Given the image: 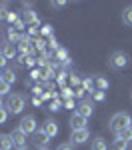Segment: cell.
Listing matches in <instances>:
<instances>
[{
	"instance_id": "cell-1",
	"label": "cell",
	"mask_w": 132,
	"mask_h": 150,
	"mask_svg": "<svg viewBox=\"0 0 132 150\" xmlns=\"http://www.w3.org/2000/svg\"><path fill=\"white\" fill-rule=\"evenodd\" d=\"M132 124V118L126 112H118V114H114L112 118H110V130L118 136L122 130H126V128H130Z\"/></svg>"
},
{
	"instance_id": "cell-2",
	"label": "cell",
	"mask_w": 132,
	"mask_h": 150,
	"mask_svg": "<svg viewBox=\"0 0 132 150\" xmlns=\"http://www.w3.org/2000/svg\"><path fill=\"white\" fill-rule=\"evenodd\" d=\"M128 54L126 52H122V50H116V52H112L110 54V58H108V66L112 70H122L128 66Z\"/></svg>"
},
{
	"instance_id": "cell-3",
	"label": "cell",
	"mask_w": 132,
	"mask_h": 150,
	"mask_svg": "<svg viewBox=\"0 0 132 150\" xmlns=\"http://www.w3.org/2000/svg\"><path fill=\"white\" fill-rule=\"evenodd\" d=\"M24 96L22 94H10L8 96V100H6V110H8V114H20L24 108Z\"/></svg>"
},
{
	"instance_id": "cell-4",
	"label": "cell",
	"mask_w": 132,
	"mask_h": 150,
	"mask_svg": "<svg viewBox=\"0 0 132 150\" xmlns=\"http://www.w3.org/2000/svg\"><path fill=\"white\" fill-rule=\"evenodd\" d=\"M20 130H22L24 134H34L36 130H38V122H36V118L32 114H28V116H24L22 120H20Z\"/></svg>"
},
{
	"instance_id": "cell-5",
	"label": "cell",
	"mask_w": 132,
	"mask_h": 150,
	"mask_svg": "<svg viewBox=\"0 0 132 150\" xmlns=\"http://www.w3.org/2000/svg\"><path fill=\"white\" fill-rule=\"evenodd\" d=\"M48 140H50V138H48L46 134L42 132V128H38L34 134H32V140H30V142H32L36 148L40 150V148H46V146H48Z\"/></svg>"
},
{
	"instance_id": "cell-6",
	"label": "cell",
	"mask_w": 132,
	"mask_h": 150,
	"mask_svg": "<svg viewBox=\"0 0 132 150\" xmlns=\"http://www.w3.org/2000/svg\"><path fill=\"white\" fill-rule=\"evenodd\" d=\"M42 132L46 134L48 138H54V136L58 134V124H56L52 118H48V120H44V122H42Z\"/></svg>"
},
{
	"instance_id": "cell-7",
	"label": "cell",
	"mask_w": 132,
	"mask_h": 150,
	"mask_svg": "<svg viewBox=\"0 0 132 150\" xmlns=\"http://www.w3.org/2000/svg\"><path fill=\"white\" fill-rule=\"evenodd\" d=\"M92 110H94V106L90 100H80V104L76 106V114L84 116V118H90L92 116Z\"/></svg>"
},
{
	"instance_id": "cell-8",
	"label": "cell",
	"mask_w": 132,
	"mask_h": 150,
	"mask_svg": "<svg viewBox=\"0 0 132 150\" xmlns=\"http://www.w3.org/2000/svg\"><path fill=\"white\" fill-rule=\"evenodd\" d=\"M22 20L26 26H34V24H40V18H38V14H36L32 8H26L22 12Z\"/></svg>"
},
{
	"instance_id": "cell-9",
	"label": "cell",
	"mask_w": 132,
	"mask_h": 150,
	"mask_svg": "<svg viewBox=\"0 0 132 150\" xmlns=\"http://www.w3.org/2000/svg\"><path fill=\"white\" fill-rule=\"evenodd\" d=\"M18 50H20L22 56H30V52H32V40H30V36H28V34L20 38V42H18Z\"/></svg>"
},
{
	"instance_id": "cell-10",
	"label": "cell",
	"mask_w": 132,
	"mask_h": 150,
	"mask_svg": "<svg viewBox=\"0 0 132 150\" xmlns=\"http://www.w3.org/2000/svg\"><path fill=\"white\" fill-rule=\"evenodd\" d=\"M88 128H84V130H72V136H70V140H72V144H84L86 140H88Z\"/></svg>"
},
{
	"instance_id": "cell-11",
	"label": "cell",
	"mask_w": 132,
	"mask_h": 150,
	"mask_svg": "<svg viewBox=\"0 0 132 150\" xmlns=\"http://www.w3.org/2000/svg\"><path fill=\"white\" fill-rule=\"evenodd\" d=\"M10 136H12V140H14V146H16V148H22V146H26V136H28V134H24L20 128H16Z\"/></svg>"
},
{
	"instance_id": "cell-12",
	"label": "cell",
	"mask_w": 132,
	"mask_h": 150,
	"mask_svg": "<svg viewBox=\"0 0 132 150\" xmlns=\"http://www.w3.org/2000/svg\"><path fill=\"white\" fill-rule=\"evenodd\" d=\"M70 126H72V130H84V128H86V118L74 112V114L70 116Z\"/></svg>"
},
{
	"instance_id": "cell-13",
	"label": "cell",
	"mask_w": 132,
	"mask_h": 150,
	"mask_svg": "<svg viewBox=\"0 0 132 150\" xmlns=\"http://www.w3.org/2000/svg\"><path fill=\"white\" fill-rule=\"evenodd\" d=\"M14 146V140L10 134H0V150H10Z\"/></svg>"
},
{
	"instance_id": "cell-14",
	"label": "cell",
	"mask_w": 132,
	"mask_h": 150,
	"mask_svg": "<svg viewBox=\"0 0 132 150\" xmlns=\"http://www.w3.org/2000/svg\"><path fill=\"white\" fill-rule=\"evenodd\" d=\"M2 54L6 56V60H12V58H14V54H16V48H14V44L6 42V44L2 46Z\"/></svg>"
},
{
	"instance_id": "cell-15",
	"label": "cell",
	"mask_w": 132,
	"mask_h": 150,
	"mask_svg": "<svg viewBox=\"0 0 132 150\" xmlns=\"http://www.w3.org/2000/svg\"><path fill=\"white\" fill-rule=\"evenodd\" d=\"M108 86L110 84H108L106 78H102V76H96L94 78V90H102L104 92V90H108Z\"/></svg>"
},
{
	"instance_id": "cell-16",
	"label": "cell",
	"mask_w": 132,
	"mask_h": 150,
	"mask_svg": "<svg viewBox=\"0 0 132 150\" xmlns=\"http://www.w3.org/2000/svg\"><path fill=\"white\" fill-rule=\"evenodd\" d=\"M20 38H22V34H20V32H18L14 26H10V28H8V42H10V44H14V42H20Z\"/></svg>"
},
{
	"instance_id": "cell-17",
	"label": "cell",
	"mask_w": 132,
	"mask_h": 150,
	"mask_svg": "<svg viewBox=\"0 0 132 150\" xmlns=\"http://www.w3.org/2000/svg\"><path fill=\"white\" fill-rule=\"evenodd\" d=\"M122 22L126 26H132V6H126L122 10Z\"/></svg>"
},
{
	"instance_id": "cell-18",
	"label": "cell",
	"mask_w": 132,
	"mask_h": 150,
	"mask_svg": "<svg viewBox=\"0 0 132 150\" xmlns=\"http://www.w3.org/2000/svg\"><path fill=\"white\" fill-rule=\"evenodd\" d=\"M92 150H108L106 140H104V138H96V140H92Z\"/></svg>"
},
{
	"instance_id": "cell-19",
	"label": "cell",
	"mask_w": 132,
	"mask_h": 150,
	"mask_svg": "<svg viewBox=\"0 0 132 150\" xmlns=\"http://www.w3.org/2000/svg\"><path fill=\"white\" fill-rule=\"evenodd\" d=\"M2 80H6L8 84H14V82H16V74H14V70L8 68L4 74H2Z\"/></svg>"
},
{
	"instance_id": "cell-20",
	"label": "cell",
	"mask_w": 132,
	"mask_h": 150,
	"mask_svg": "<svg viewBox=\"0 0 132 150\" xmlns=\"http://www.w3.org/2000/svg\"><path fill=\"white\" fill-rule=\"evenodd\" d=\"M128 148V142H124L122 138H116L112 142V150H126Z\"/></svg>"
},
{
	"instance_id": "cell-21",
	"label": "cell",
	"mask_w": 132,
	"mask_h": 150,
	"mask_svg": "<svg viewBox=\"0 0 132 150\" xmlns=\"http://www.w3.org/2000/svg\"><path fill=\"white\" fill-rule=\"evenodd\" d=\"M34 46H36V50H40L42 54L46 52V46H48V42L44 40V38H36L34 40Z\"/></svg>"
},
{
	"instance_id": "cell-22",
	"label": "cell",
	"mask_w": 132,
	"mask_h": 150,
	"mask_svg": "<svg viewBox=\"0 0 132 150\" xmlns=\"http://www.w3.org/2000/svg\"><path fill=\"white\" fill-rule=\"evenodd\" d=\"M116 138H122L124 142H130V140H132V126H130V128H126V130H122V132H120Z\"/></svg>"
},
{
	"instance_id": "cell-23",
	"label": "cell",
	"mask_w": 132,
	"mask_h": 150,
	"mask_svg": "<svg viewBox=\"0 0 132 150\" xmlns=\"http://www.w3.org/2000/svg\"><path fill=\"white\" fill-rule=\"evenodd\" d=\"M20 66L32 68V66H34V58H32V56H20Z\"/></svg>"
},
{
	"instance_id": "cell-24",
	"label": "cell",
	"mask_w": 132,
	"mask_h": 150,
	"mask_svg": "<svg viewBox=\"0 0 132 150\" xmlns=\"http://www.w3.org/2000/svg\"><path fill=\"white\" fill-rule=\"evenodd\" d=\"M82 88L88 92V90H92L94 92V78H84L82 80Z\"/></svg>"
},
{
	"instance_id": "cell-25",
	"label": "cell",
	"mask_w": 132,
	"mask_h": 150,
	"mask_svg": "<svg viewBox=\"0 0 132 150\" xmlns=\"http://www.w3.org/2000/svg\"><path fill=\"white\" fill-rule=\"evenodd\" d=\"M8 14H10V10H8V4H0V20H6L8 18Z\"/></svg>"
},
{
	"instance_id": "cell-26",
	"label": "cell",
	"mask_w": 132,
	"mask_h": 150,
	"mask_svg": "<svg viewBox=\"0 0 132 150\" xmlns=\"http://www.w3.org/2000/svg\"><path fill=\"white\" fill-rule=\"evenodd\" d=\"M8 92H10V84L0 78V96H4V94H8Z\"/></svg>"
},
{
	"instance_id": "cell-27",
	"label": "cell",
	"mask_w": 132,
	"mask_h": 150,
	"mask_svg": "<svg viewBox=\"0 0 132 150\" xmlns=\"http://www.w3.org/2000/svg\"><path fill=\"white\" fill-rule=\"evenodd\" d=\"M40 36H48V38H50V36H52V26H50V24H44V26L40 28Z\"/></svg>"
},
{
	"instance_id": "cell-28",
	"label": "cell",
	"mask_w": 132,
	"mask_h": 150,
	"mask_svg": "<svg viewBox=\"0 0 132 150\" xmlns=\"http://www.w3.org/2000/svg\"><path fill=\"white\" fill-rule=\"evenodd\" d=\"M60 108H62V102H60L58 98H56V100H52V104H50V112H58Z\"/></svg>"
},
{
	"instance_id": "cell-29",
	"label": "cell",
	"mask_w": 132,
	"mask_h": 150,
	"mask_svg": "<svg viewBox=\"0 0 132 150\" xmlns=\"http://www.w3.org/2000/svg\"><path fill=\"white\" fill-rule=\"evenodd\" d=\"M48 46L52 48V50H54V52H56V50H58V40H56V38H54V36H50V38H48Z\"/></svg>"
},
{
	"instance_id": "cell-30",
	"label": "cell",
	"mask_w": 132,
	"mask_h": 150,
	"mask_svg": "<svg viewBox=\"0 0 132 150\" xmlns=\"http://www.w3.org/2000/svg\"><path fill=\"white\" fill-rule=\"evenodd\" d=\"M62 96H64L66 100H70V98H74V90H72V88H62Z\"/></svg>"
},
{
	"instance_id": "cell-31",
	"label": "cell",
	"mask_w": 132,
	"mask_h": 150,
	"mask_svg": "<svg viewBox=\"0 0 132 150\" xmlns=\"http://www.w3.org/2000/svg\"><path fill=\"white\" fill-rule=\"evenodd\" d=\"M92 98H94L96 102H102V100H104V92H102V90H94V92H92Z\"/></svg>"
},
{
	"instance_id": "cell-32",
	"label": "cell",
	"mask_w": 132,
	"mask_h": 150,
	"mask_svg": "<svg viewBox=\"0 0 132 150\" xmlns=\"http://www.w3.org/2000/svg\"><path fill=\"white\" fill-rule=\"evenodd\" d=\"M30 80H32V82H34V80L42 82V74H40V70H32V72H30Z\"/></svg>"
},
{
	"instance_id": "cell-33",
	"label": "cell",
	"mask_w": 132,
	"mask_h": 150,
	"mask_svg": "<svg viewBox=\"0 0 132 150\" xmlns=\"http://www.w3.org/2000/svg\"><path fill=\"white\" fill-rule=\"evenodd\" d=\"M8 120V110L6 108H0V124H4Z\"/></svg>"
},
{
	"instance_id": "cell-34",
	"label": "cell",
	"mask_w": 132,
	"mask_h": 150,
	"mask_svg": "<svg viewBox=\"0 0 132 150\" xmlns=\"http://www.w3.org/2000/svg\"><path fill=\"white\" fill-rule=\"evenodd\" d=\"M84 94H86V90H84L82 86H78V88L74 90V96H76V98H84Z\"/></svg>"
},
{
	"instance_id": "cell-35",
	"label": "cell",
	"mask_w": 132,
	"mask_h": 150,
	"mask_svg": "<svg viewBox=\"0 0 132 150\" xmlns=\"http://www.w3.org/2000/svg\"><path fill=\"white\" fill-rule=\"evenodd\" d=\"M24 26H26V24H24V20H22V18H20V20H18V22L14 24V28H16V30H18V32H22V30H24Z\"/></svg>"
},
{
	"instance_id": "cell-36",
	"label": "cell",
	"mask_w": 132,
	"mask_h": 150,
	"mask_svg": "<svg viewBox=\"0 0 132 150\" xmlns=\"http://www.w3.org/2000/svg\"><path fill=\"white\" fill-rule=\"evenodd\" d=\"M70 84H74V86H78V84H80V78H78V76L74 74V72L70 74Z\"/></svg>"
},
{
	"instance_id": "cell-37",
	"label": "cell",
	"mask_w": 132,
	"mask_h": 150,
	"mask_svg": "<svg viewBox=\"0 0 132 150\" xmlns=\"http://www.w3.org/2000/svg\"><path fill=\"white\" fill-rule=\"evenodd\" d=\"M64 106H66V108H76V104H74V98H70V100H64Z\"/></svg>"
},
{
	"instance_id": "cell-38",
	"label": "cell",
	"mask_w": 132,
	"mask_h": 150,
	"mask_svg": "<svg viewBox=\"0 0 132 150\" xmlns=\"http://www.w3.org/2000/svg\"><path fill=\"white\" fill-rule=\"evenodd\" d=\"M6 62H8V60H6V56H4V54H2V50H0V68H4V66H6Z\"/></svg>"
},
{
	"instance_id": "cell-39",
	"label": "cell",
	"mask_w": 132,
	"mask_h": 150,
	"mask_svg": "<svg viewBox=\"0 0 132 150\" xmlns=\"http://www.w3.org/2000/svg\"><path fill=\"white\" fill-rule=\"evenodd\" d=\"M62 6H66V2H62V0L60 2H52V8H62Z\"/></svg>"
},
{
	"instance_id": "cell-40",
	"label": "cell",
	"mask_w": 132,
	"mask_h": 150,
	"mask_svg": "<svg viewBox=\"0 0 132 150\" xmlns=\"http://www.w3.org/2000/svg\"><path fill=\"white\" fill-rule=\"evenodd\" d=\"M56 150H72V144H60Z\"/></svg>"
},
{
	"instance_id": "cell-41",
	"label": "cell",
	"mask_w": 132,
	"mask_h": 150,
	"mask_svg": "<svg viewBox=\"0 0 132 150\" xmlns=\"http://www.w3.org/2000/svg\"><path fill=\"white\" fill-rule=\"evenodd\" d=\"M32 104H34V106H40V104H42V98L34 96V98H32Z\"/></svg>"
},
{
	"instance_id": "cell-42",
	"label": "cell",
	"mask_w": 132,
	"mask_h": 150,
	"mask_svg": "<svg viewBox=\"0 0 132 150\" xmlns=\"http://www.w3.org/2000/svg\"><path fill=\"white\" fill-rule=\"evenodd\" d=\"M4 106H6V104L2 102V96H0V108H4Z\"/></svg>"
},
{
	"instance_id": "cell-43",
	"label": "cell",
	"mask_w": 132,
	"mask_h": 150,
	"mask_svg": "<svg viewBox=\"0 0 132 150\" xmlns=\"http://www.w3.org/2000/svg\"><path fill=\"white\" fill-rule=\"evenodd\" d=\"M16 150H28V148H26V146H22V148H16Z\"/></svg>"
},
{
	"instance_id": "cell-44",
	"label": "cell",
	"mask_w": 132,
	"mask_h": 150,
	"mask_svg": "<svg viewBox=\"0 0 132 150\" xmlns=\"http://www.w3.org/2000/svg\"><path fill=\"white\" fill-rule=\"evenodd\" d=\"M0 40H2V32H0Z\"/></svg>"
},
{
	"instance_id": "cell-45",
	"label": "cell",
	"mask_w": 132,
	"mask_h": 150,
	"mask_svg": "<svg viewBox=\"0 0 132 150\" xmlns=\"http://www.w3.org/2000/svg\"><path fill=\"white\" fill-rule=\"evenodd\" d=\"M40 150H48V148H40Z\"/></svg>"
},
{
	"instance_id": "cell-46",
	"label": "cell",
	"mask_w": 132,
	"mask_h": 150,
	"mask_svg": "<svg viewBox=\"0 0 132 150\" xmlns=\"http://www.w3.org/2000/svg\"><path fill=\"white\" fill-rule=\"evenodd\" d=\"M0 78H2V74H0Z\"/></svg>"
}]
</instances>
